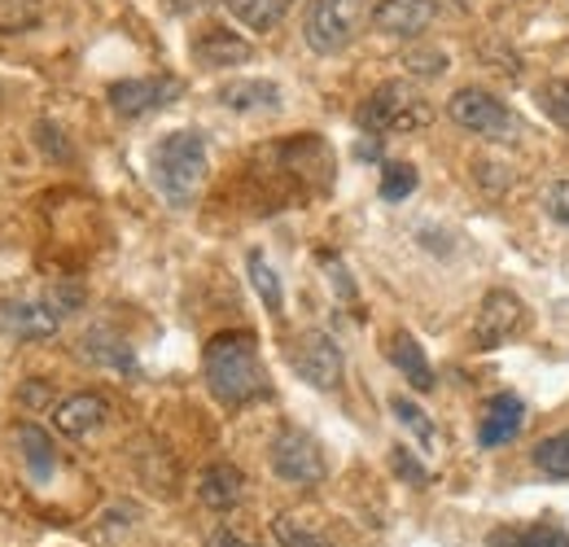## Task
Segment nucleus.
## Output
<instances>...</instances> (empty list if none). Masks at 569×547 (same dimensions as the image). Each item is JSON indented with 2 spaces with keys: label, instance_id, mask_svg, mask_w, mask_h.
I'll return each mask as SVG.
<instances>
[{
  "label": "nucleus",
  "instance_id": "1",
  "mask_svg": "<svg viewBox=\"0 0 569 547\" xmlns=\"http://www.w3.org/2000/svg\"><path fill=\"white\" fill-rule=\"evenodd\" d=\"M202 372H207V386L223 408H241V404H254L272 390L268 381V368L259 359V338L237 329V334H219L207 342L202 355Z\"/></svg>",
  "mask_w": 569,
  "mask_h": 547
},
{
  "label": "nucleus",
  "instance_id": "2",
  "mask_svg": "<svg viewBox=\"0 0 569 547\" xmlns=\"http://www.w3.org/2000/svg\"><path fill=\"white\" fill-rule=\"evenodd\" d=\"M149 171H153L158 193L176 210L193 206V198L207 185V140H202V132H189V128L167 132L149 153Z\"/></svg>",
  "mask_w": 569,
  "mask_h": 547
},
{
  "label": "nucleus",
  "instance_id": "3",
  "mask_svg": "<svg viewBox=\"0 0 569 547\" xmlns=\"http://www.w3.org/2000/svg\"><path fill=\"white\" fill-rule=\"evenodd\" d=\"M359 123L368 132H412V128H426L429 123V101L417 88H408V83L395 79V83H381L363 101Z\"/></svg>",
  "mask_w": 569,
  "mask_h": 547
},
{
  "label": "nucleus",
  "instance_id": "4",
  "mask_svg": "<svg viewBox=\"0 0 569 547\" xmlns=\"http://www.w3.org/2000/svg\"><path fill=\"white\" fill-rule=\"evenodd\" d=\"M359 18H363V0H311L302 18V36L320 58H333L356 40Z\"/></svg>",
  "mask_w": 569,
  "mask_h": 547
},
{
  "label": "nucleus",
  "instance_id": "5",
  "mask_svg": "<svg viewBox=\"0 0 569 547\" xmlns=\"http://www.w3.org/2000/svg\"><path fill=\"white\" fill-rule=\"evenodd\" d=\"M289 359H293V372H298L307 386H316V390H338L342 368H347L342 346L333 342L325 329H307V334H298L293 346H289Z\"/></svg>",
  "mask_w": 569,
  "mask_h": 547
},
{
  "label": "nucleus",
  "instance_id": "6",
  "mask_svg": "<svg viewBox=\"0 0 569 547\" xmlns=\"http://www.w3.org/2000/svg\"><path fill=\"white\" fill-rule=\"evenodd\" d=\"M447 119H451L456 128L473 132V137L499 140L512 132V115H508V106L499 101L496 92H487V88H460V92H451V101H447Z\"/></svg>",
  "mask_w": 569,
  "mask_h": 547
},
{
  "label": "nucleus",
  "instance_id": "7",
  "mask_svg": "<svg viewBox=\"0 0 569 547\" xmlns=\"http://www.w3.org/2000/svg\"><path fill=\"white\" fill-rule=\"evenodd\" d=\"M268 456H272V474L289 486H316V481H325V469H329L320 442L302 429H281Z\"/></svg>",
  "mask_w": 569,
  "mask_h": 547
},
{
  "label": "nucleus",
  "instance_id": "8",
  "mask_svg": "<svg viewBox=\"0 0 569 547\" xmlns=\"http://www.w3.org/2000/svg\"><path fill=\"white\" fill-rule=\"evenodd\" d=\"M62 325V311L58 302H31V298H4L0 302V334L4 338H18V342H40V338H53Z\"/></svg>",
  "mask_w": 569,
  "mask_h": 547
},
{
  "label": "nucleus",
  "instance_id": "9",
  "mask_svg": "<svg viewBox=\"0 0 569 547\" xmlns=\"http://www.w3.org/2000/svg\"><path fill=\"white\" fill-rule=\"evenodd\" d=\"M521 325H526L521 298L508 294V289H491L482 298V307H478V346L482 350H499L512 334H521Z\"/></svg>",
  "mask_w": 569,
  "mask_h": 547
},
{
  "label": "nucleus",
  "instance_id": "10",
  "mask_svg": "<svg viewBox=\"0 0 569 547\" xmlns=\"http://www.w3.org/2000/svg\"><path fill=\"white\" fill-rule=\"evenodd\" d=\"M176 97H180V79H162V74L110 83V106H114L123 119H141V115L167 106V101H176Z\"/></svg>",
  "mask_w": 569,
  "mask_h": 547
},
{
  "label": "nucleus",
  "instance_id": "11",
  "mask_svg": "<svg viewBox=\"0 0 569 547\" xmlns=\"http://www.w3.org/2000/svg\"><path fill=\"white\" fill-rule=\"evenodd\" d=\"M433 0H377V9H372V27L381 31V36H399V40H408V36H421L429 22H433Z\"/></svg>",
  "mask_w": 569,
  "mask_h": 547
},
{
  "label": "nucleus",
  "instance_id": "12",
  "mask_svg": "<svg viewBox=\"0 0 569 547\" xmlns=\"http://www.w3.org/2000/svg\"><path fill=\"white\" fill-rule=\"evenodd\" d=\"M521 425H526V404L517 395H496L482 411V420H478V442L482 447H503L521 434Z\"/></svg>",
  "mask_w": 569,
  "mask_h": 547
},
{
  "label": "nucleus",
  "instance_id": "13",
  "mask_svg": "<svg viewBox=\"0 0 569 547\" xmlns=\"http://www.w3.org/2000/svg\"><path fill=\"white\" fill-rule=\"evenodd\" d=\"M106 420H110V404H106L101 395H71V399H62L58 411H53V425H58L67 438H88V434H97Z\"/></svg>",
  "mask_w": 569,
  "mask_h": 547
},
{
  "label": "nucleus",
  "instance_id": "14",
  "mask_svg": "<svg viewBox=\"0 0 569 547\" xmlns=\"http://www.w3.org/2000/svg\"><path fill=\"white\" fill-rule=\"evenodd\" d=\"M219 106L232 115H254V110H281V88L272 79H232L219 88Z\"/></svg>",
  "mask_w": 569,
  "mask_h": 547
},
{
  "label": "nucleus",
  "instance_id": "15",
  "mask_svg": "<svg viewBox=\"0 0 569 547\" xmlns=\"http://www.w3.org/2000/svg\"><path fill=\"white\" fill-rule=\"evenodd\" d=\"M241 495H246V478H241V469L237 465H211L202 478H198V499L214 508V513H223V508H237L241 504Z\"/></svg>",
  "mask_w": 569,
  "mask_h": 547
},
{
  "label": "nucleus",
  "instance_id": "16",
  "mask_svg": "<svg viewBox=\"0 0 569 547\" xmlns=\"http://www.w3.org/2000/svg\"><path fill=\"white\" fill-rule=\"evenodd\" d=\"M390 364L408 377V386L412 390H433V368H429V359H426V350H421V342L412 338V334H395L390 338Z\"/></svg>",
  "mask_w": 569,
  "mask_h": 547
},
{
  "label": "nucleus",
  "instance_id": "17",
  "mask_svg": "<svg viewBox=\"0 0 569 547\" xmlns=\"http://www.w3.org/2000/svg\"><path fill=\"white\" fill-rule=\"evenodd\" d=\"M487 547H569V535L557 521H535V526H499Z\"/></svg>",
  "mask_w": 569,
  "mask_h": 547
},
{
  "label": "nucleus",
  "instance_id": "18",
  "mask_svg": "<svg viewBox=\"0 0 569 547\" xmlns=\"http://www.w3.org/2000/svg\"><path fill=\"white\" fill-rule=\"evenodd\" d=\"M193 53H198L202 67H241V62H250V44L237 40L232 31H207L193 44Z\"/></svg>",
  "mask_w": 569,
  "mask_h": 547
},
{
  "label": "nucleus",
  "instance_id": "19",
  "mask_svg": "<svg viewBox=\"0 0 569 547\" xmlns=\"http://www.w3.org/2000/svg\"><path fill=\"white\" fill-rule=\"evenodd\" d=\"M18 442H22V456H27V469H31V478L36 481H49L53 478V469H58V451H53V442H49V434L40 429V425H22L18 429Z\"/></svg>",
  "mask_w": 569,
  "mask_h": 547
},
{
  "label": "nucleus",
  "instance_id": "20",
  "mask_svg": "<svg viewBox=\"0 0 569 547\" xmlns=\"http://www.w3.org/2000/svg\"><path fill=\"white\" fill-rule=\"evenodd\" d=\"M223 4H228V13H232L237 22H246L250 31H272L284 13H289L293 0H223Z\"/></svg>",
  "mask_w": 569,
  "mask_h": 547
},
{
  "label": "nucleus",
  "instance_id": "21",
  "mask_svg": "<svg viewBox=\"0 0 569 547\" xmlns=\"http://www.w3.org/2000/svg\"><path fill=\"white\" fill-rule=\"evenodd\" d=\"M535 469L543 474V478L552 481H569V429L561 434H552V438H543L539 447H535Z\"/></svg>",
  "mask_w": 569,
  "mask_h": 547
},
{
  "label": "nucleus",
  "instance_id": "22",
  "mask_svg": "<svg viewBox=\"0 0 569 547\" xmlns=\"http://www.w3.org/2000/svg\"><path fill=\"white\" fill-rule=\"evenodd\" d=\"M246 272H250V285H254V294L263 298V307L272 311V316H281L284 311V294H281V280L272 272V263L259 255V250H250V259H246Z\"/></svg>",
  "mask_w": 569,
  "mask_h": 547
},
{
  "label": "nucleus",
  "instance_id": "23",
  "mask_svg": "<svg viewBox=\"0 0 569 547\" xmlns=\"http://www.w3.org/2000/svg\"><path fill=\"white\" fill-rule=\"evenodd\" d=\"M417 167L412 162H390L386 167V176H381V198L386 202H403V198H412L417 193Z\"/></svg>",
  "mask_w": 569,
  "mask_h": 547
},
{
  "label": "nucleus",
  "instance_id": "24",
  "mask_svg": "<svg viewBox=\"0 0 569 547\" xmlns=\"http://www.w3.org/2000/svg\"><path fill=\"white\" fill-rule=\"evenodd\" d=\"M44 18V0H0V31H27Z\"/></svg>",
  "mask_w": 569,
  "mask_h": 547
},
{
  "label": "nucleus",
  "instance_id": "25",
  "mask_svg": "<svg viewBox=\"0 0 569 547\" xmlns=\"http://www.w3.org/2000/svg\"><path fill=\"white\" fill-rule=\"evenodd\" d=\"M539 110H543L557 128L569 132V79H552V83L539 88Z\"/></svg>",
  "mask_w": 569,
  "mask_h": 547
},
{
  "label": "nucleus",
  "instance_id": "26",
  "mask_svg": "<svg viewBox=\"0 0 569 547\" xmlns=\"http://www.w3.org/2000/svg\"><path fill=\"white\" fill-rule=\"evenodd\" d=\"M390 411H395V416H399V420H403V425H408V429H412V434L421 438V447H433V442H438V434H433L429 416L421 408H417V404H412L408 395H395V399H390Z\"/></svg>",
  "mask_w": 569,
  "mask_h": 547
},
{
  "label": "nucleus",
  "instance_id": "27",
  "mask_svg": "<svg viewBox=\"0 0 569 547\" xmlns=\"http://www.w3.org/2000/svg\"><path fill=\"white\" fill-rule=\"evenodd\" d=\"M272 535H277V544L281 547H338V544H329L325 535L298 526L293 517H277V521H272Z\"/></svg>",
  "mask_w": 569,
  "mask_h": 547
},
{
  "label": "nucleus",
  "instance_id": "28",
  "mask_svg": "<svg viewBox=\"0 0 569 547\" xmlns=\"http://www.w3.org/2000/svg\"><path fill=\"white\" fill-rule=\"evenodd\" d=\"M543 210H548V219L569 228V180H557V185L543 189Z\"/></svg>",
  "mask_w": 569,
  "mask_h": 547
},
{
  "label": "nucleus",
  "instance_id": "29",
  "mask_svg": "<svg viewBox=\"0 0 569 547\" xmlns=\"http://www.w3.org/2000/svg\"><path fill=\"white\" fill-rule=\"evenodd\" d=\"M403 67L417 70V74H426V79H433V74L447 70V53H438V49H412V53L403 58Z\"/></svg>",
  "mask_w": 569,
  "mask_h": 547
},
{
  "label": "nucleus",
  "instance_id": "30",
  "mask_svg": "<svg viewBox=\"0 0 569 547\" xmlns=\"http://www.w3.org/2000/svg\"><path fill=\"white\" fill-rule=\"evenodd\" d=\"M36 137H40V149L53 158V162H71V145H62V132L53 123H36Z\"/></svg>",
  "mask_w": 569,
  "mask_h": 547
},
{
  "label": "nucleus",
  "instance_id": "31",
  "mask_svg": "<svg viewBox=\"0 0 569 547\" xmlns=\"http://www.w3.org/2000/svg\"><path fill=\"white\" fill-rule=\"evenodd\" d=\"M390 465H395V474H399V478L412 481V486H426L429 481V474L412 460V451H408V447H395V451H390Z\"/></svg>",
  "mask_w": 569,
  "mask_h": 547
},
{
  "label": "nucleus",
  "instance_id": "32",
  "mask_svg": "<svg viewBox=\"0 0 569 547\" xmlns=\"http://www.w3.org/2000/svg\"><path fill=\"white\" fill-rule=\"evenodd\" d=\"M320 263H325V272H333V289H338V298H356V285H351V272L342 268V259L338 255H320Z\"/></svg>",
  "mask_w": 569,
  "mask_h": 547
},
{
  "label": "nucleus",
  "instance_id": "33",
  "mask_svg": "<svg viewBox=\"0 0 569 547\" xmlns=\"http://www.w3.org/2000/svg\"><path fill=\"white\" fill-rule=\"evenodd\" d=\"M207 547H254V544L241 539V535H232V530H214L211 539H207Z\"/></svg>",
  "mask_w": 569,
  "mask_h": 547
},
{
  "label": "nucleus",
  "instance_id": "34",
  "mask_svg": "<svg viewBox=\"0 0 569 547\" xmlns=\"http://www.w3.org/2000/svg\"><path fill=\"white\" fill-rule=\"evenodd\" d=\"M356 153H359V158H377V153H381V145H377V137H363Z\"/></svg>",
  "mask_w": 569,
  "mask_h": 547
}]
</instances>
